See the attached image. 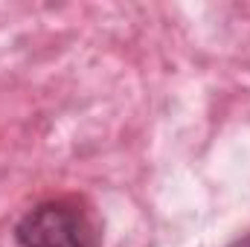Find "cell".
<instances>
[{
    "instance_id": "6da1fadb",
    "label": "cell",
    "mask_w": 250,
    "mask_h": 247,
    "mask_svg": "<svg viewBox=\"0 0 250 247\" xmlns=\"http://www.w3.org/2000/svg\"><path fill=\"white\" fill-rule=\"evenodd\" d=\"M15 239L21 247H99L102 233L93 218V212L76 201L59 198L44 201L35 209H29L18 227Z\"/></svg>"
},
{
    "instance_id": "7a4b0ae2",
    "label": "cell",
    "mask_w": 250,
    "mask_h": 247,
    "mask_svg": "<svg viewBox=\"0 0 250 247\" xmlns=\"http://www.w3.org/2000/svg\"><path fill=\"white\" fill-rule=\"evenodd\" d=\"M233 247H250V236H245V239H239V242H236Z\"/></svg>"
}]
</instances>
